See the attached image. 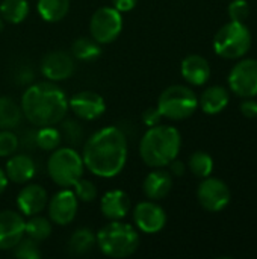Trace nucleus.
Returning <instances> with one entry per match:
<instances>
[{"mask_svg":"<svg viewBox=\"0 0 257 259\" xmlns=\"http://www.w3.org/2000/svg\"><path fill=\"white\" fill-rule=\"evenodd\" d=\"M127 155L129 144L124 131L118 126H106L86 140L82 159L92 175L109 179L123 171Z\"/></svg>","mask_w":257,"mask_h":259,"instance_id":"nucleus-1","label":"nucleus"},{"mask_svg":"<svg viewBox=\"0 0 257 259\" xmlns=\"http://www.w3.org/2000/svg\"><path fill=\"white\" fill-rule=\"evenodd\" d=\"M23 117L33 126H55L68 112L65 93L53 82H38L30 85L21 96Z\"/></svg>","mask_w":257,"mask_h":259,"instance_id":"nucleus-2","label":"nucleus"},{"mask_svg":"<svg viewBox=\"0 0 257 259\" xmlns=\"http://www.w3.org/2000/svg\"><path fill=\"white\" fill-rule=\"evenodd\" d=\"M182 146L180 132L173 126L156 124L147 129L139 141V156L145 165L161 168L177 158Z\"/></svg>","mask_w":257,"mask_h":259,"instance_id":"nucleus-3","label":"nucleus"},{"mask_svg":"<svg viewBox=\"0 0 257 259\" xmlns=\"http://www.w3.org/2000/svg\"><path fill=\"white\" fill-rule=\"evenodd\" d=\"M95 237L101 253L109 258H129L139 247V234L135 226L121 220H109Z\"/></svg>","mask_w":257,"mask_h":259,"instance_id":"nucleus-4","label":"nucleus"},{"mask_svg":"<svg viewBox=\"0 0 257 259\" xmlns=\"http://www.w3.org/2000/svg\"><path fill=\"white\" fill-rule=\"evenodd\" d=\"M85 164L82 155L73 147H58L50 153L47 161V171L50 179L62 187H73L83 176Z\"/></svg>","mask_w":257,"mask_h":259,"instance_id":"nucleus-5","label":"nucleus"},{"mask_svg":"<svg viewBox=\"0 0 257 259\" xmlns=\"http://www.w3.org/2000/svg\"><path fill=\"white\" fill-rule=\"evenodd\" d=\"M198 108L197 94L185 85H171L165 88L158 99V109L162 117L170 120H186Z\"/></svg>","mask_w":257,"mask_h":259,"instance_id":"nucleus-6","label":"nucleus"},{"mask_svg":"<svg viewBox=\"0 0 257 259\" xmlns=\"http://www.w3.org/2000/svg\"><path fill=\"white\" fill-rule=\"evenodd\" d=\"M251 47V33L244 23L230 21L224 24L214 38L215 53L226 59L242 58Z\"/></svg>","mask_w":257,"mask_h":259,"instance_id":"nucleus-7","label":"nucleus"},{"mask_svg":"<svg viewBox=\"0 0 257 259\" xmlns=\"http://www.w3.org/2000/svg\"><path fill=\"white\" fill-rule=\"evenodd\" d=\"M123 30V17L121 12L114 6L98 8L89 20L91 36L98 44L114 42Z\"/></svg>","mask_w":257,"mask_h":259,"instance_id":"nucleus-8","label":"nucleus"},{"mask_svg":"<svg viewBox=\"0 0 257 259\" xmlns=\"http://www.w3.org/2000/svg\"><path fill=\"white\" fill-rule=\"evenodd\" d=\"M198 203L209 212L223 211L230 202V190L226 182L217 178H204L197 190Z\"/></svg>","mask_w":257,"mask_h":259,"instance_id":"nucleus-9","label":"nucleus"},{"mask_svg":"<svg viewBox=\"0 0 257 259\" xmlns=\"http://www.w3.org/2000/svg\"><path fill=\"white\" fill-rule=\"evenodd\" d=\"M230 90L244 99L257 96V59L238 62L229 74Z\"/></svg>","mask_w":257,"mask_h":259,"instance_id":"nucleus-10","label":"nucleus"},{"mask_svg":"<svg viewBox=\"0 0 257 259\" xmlns=\"http://www.w3.org/2000/svg\"><path fill=\"white\" fill-rule=\"evenodd\" d=\"M77 206H79V200L74 191L68 188L58 191L47 203L50 222L58 226L70 225L77 215Z\"/></svg>","mask_w":257,"mask_h":259,"instance_id":"nucleus-11","label":"nucleus"},{"mask_svg":"<svg viewBox=\"0 0 257 259\" xmlns=\"http://www.w3.org/2000/svg\"><path fill=\"white\" fill-rule=\"evenodd\" d=\"M39 68L45 79H48L50 82H59L71 77L76 70V65L71 53H67L64 50H55L44 55Z\"/></svg>","mask_w":257,"mask_h":259,"instance_id":"nucleus-12","label":"nucleus"},{"mask_svg":"<svg viewBox=\"0 0 257 259\" xmlns=\"http://www.w3.org/2000/svg\"><path fill=\"white\" fill-rule=\"evenodd\" d=\"M135 226L144 234H156L161 232L167 225V214L162 206L156 203V200L139 202L133 211Z\"/></svg>","mask_w":257,"mask_h":259,"instance_id":"nucleus-13","label":"nucleus"},{"mask_svg":"<svg viewBox=\"0 0 257 259\" xmlns=\"http://www.w3.org/2000/svg\"><path fill=\"white\" fill-rule=\"evenodd\" d=\"M68 109L74 112L77 118L92 121L100 118L106 111L105 99L94 91H80L68 100Z\"/></svg>","mask_w":257,"mask_h":259,"instance_id":"nucleus-14","label":"nucleus"},{"mask_svg":"<svg viewBox=\"0 0 257 259\" xmlns=\"http://www.w3.org/2000/svg\"><path fill=\"white\" fill-rule=\"evenodd\" d=\"M26 235V222L21 214L0 211V250H12Z\"/></svg>","mask_w":257,"mask_h":259,"instance_id":"nucleus-15","label":"nucleus"},{"mask_svg":"<svg viewBox=\"0 0 257 259\" xmlns=\"http://www.w3.org/2000/svg\"><path fill=\"white\" fill-rule=\"evenodd\" d=\"M47 203H48L47 191L36 184L26 185L24 188H21V191L17 196V208L26 217L39 214L41 211H44Z\"/></svg>","mask_w":257,"mask_h":259,"instance_id":"nucleus-16","label":"nucleus"},{"mask_svg":"<svg viewBox=\"0 0 257 259\" xmlns=\"http://www.w3.org/2000/svg\"><path fill=\"white\" fill-rule=\"evenodd\" d=\"M5 173L8 176V181L14 184H26L29 182L35 173H36V164L32 159L30 155L24 153H14L9 156L6 165H5Z\"/></svg>","mask_w":257,"mask_h":259,"instance_id":"nucleus-17","label":"nucleus"},{"mask_svg":"<svg viewBox=\"0 0 257 259\" xmlns=\"http://www.w3.org/2000/svg\"><path fill=\"white\" fill-rule=\"evenodd\" d=\"M132 208L130 197L123 190H111L105 193L100 200L101 214L108 220H121L124 219Z\"/></svg>","mask_w":257,"mask_h":259,"instance_id":"nucleus-18","label":"nucleus"},{"mask_svg":"<svg viewBox=\"0 0 257 259\" xmlns=\"http://www.w3.org/2000/svg\"><path fill=\"white\" fill-rule=\"evenodd\" d=\"M183 79L195 87L204 85L211 77V65L206 58L200 55H188L180 65Z\"/></svg>","mask_w":257,"mask_h":259,"instance_id":"nucleus-19","label":"nucleus"},{"mask_svg":"<svg viewBox=\"0 0 257 259\" xmlns=\"http://www.w3.org/2000/svg\"><path fill=\"white\" fill-rule=\"evenodd\" d=\"M173 188V178L170 171L165 170H155L148 173L142 182V191L150 200H161L165 199Z\"/></svg>","mask_w":257,"mask_h":259,"instance_id":"nucleus-20","label":"nucleus"},{"mask_svg":"<svg viewBox=\"0 0 257 259\" xmlns=\"http://www.w3.org/2000/svg\"><path fill=\"white\" fill-rule=\"evenodd\" d=\"M198 105L201 106L203 112L209 115L220 114L229 105V93L224 87H220V85L209 87L208 90L203 91L198 100Z\"/></svg>","mask_w":257,"mask_h":259,"instance_id":"nucleus-21","label":"nucleus"},{"mask_svg":"<svg viewBox=\"0 0 257 259\" xmlns=\"http://www.w3.org/2000/svg\"><path fill=\"white\" fill-rule=\"evenodd\" d=\"M97 244V237L95 234L91 231V229H86V228H80V229H76L70 240H68V253L73 255V256H82V255H86L89 253Z\"/></svg>","mask_w":257,"mask_h":259,"instance_id":"nucleus-22","label":"nucleus"},{"mask_svg":"<svg viewBox=\"0 0 257 259\" xmlns=\"http://www.w3.org/2000/svg\"><path fill=\"white\" fill-rule=\"evenodd\" d=\"M23 120L21 106L8 96H0V131H12Z\"/></svg>","mask_w":257,"mask_h":259,"instance_id":"nucleus-23","label":"nucleus"},{"mask_svg":"<svg viewBox=\"0 0 257 259\" xmlns=\"http://www.w3.org/2000/svg\"><path fill=\"white\" fill-rule=\"evenodd\" d=\"M38 14L47 23H58L70 11V0H38Z\"/></svg>","mask_w":257,"mask_h":259,"instance_id":"nucleus-24","label":"nucleus"},{"mask_svg":"<svg viewBox=\"0 0 257 259\" xmlns=\"http://www.w3.org/2000/svg\"><path fill=\"white\" fill-rule=\"evenodd\" d=\"M70 53L79 61H95L101 55V44H98L92 36H80L71 44Z\"/></svg>","mask_w":257,"mask_h":259,"instance_id":"nucleus-25","label":"nucleus"},{"mask_svg":"<svg viewBox=\"0 0 257 259\" xmlns=\"http://www.w3.org/2000/svg\"><path fill=\"white\" fill-rule=\"evenodd\" d=\"M0 15L6 23L20 24L29 15V3L27 0H2Z\"/></svg>","mask_w":257,"mask_h":259,"instance_id":"nucleus-26","label":"nucleus"},{"mask_svg":"<svg viewBox=\"0 0 257 259\" xmlns=\"http://www.w3.org/2000/svg\"><path fill=\"white\" fill-rule=\"evenodd\" d=\"M52 234V223L48 219L41 215H32L29 222H26V235L36 243L47 240Z\"/></svg>","mask_w":257,"mask_h":259,"instance_id":"nucleus-27","label":"nucleus"},{"mask_svg":"<svg viewBox=\"0 0 257 259\" xmlns=\"http://www.w3.org/2000/svg\"><path fill=\"white\" fill-rule=\"evenodd\" d=\"M62 143L61 131L53 126H41L36 129V146L41 150L53 152Z\"/></svg>","mask_w":257,"mask_h":259,"instance_id":"nucleus-28","label":"nucleus"},{"mask_svg":"<svg viewBox=\"0 0 257 259\" xmlns=\"http://www.w3.org/2000/svg\"><path fill=\"white\" fill-rule=\"evenodd\" d=\"M189 170L197 178H208L214 171V159L206 152H194L189 158Z\"/></svg>","mask_w":257,"mask_h":259,"instance_id":"nucleus-29","label":"nucleus"},{"mask_svg":"<svg viewBox=\"0 0 257 259\" xmlns=\"http://www.w3.org/2000/svg\"><path fill=\"white\" fill-rule=\"evenodd\" d=\"M61 137L62 140L70 144L71 147H77L79 144H82L83 141V137H85V131H83V126L76 121V120H65V121H61Z\"/></svg>","mask_w":257,"mask_h":259,"instance_id":"nucleus-30","label":"nucleus"},{"mask_svg":"<svg viewBox=\"0 0 257 259\" xmlns=\"http://www.w3.org/2000/svg\"><path fill=\"white\" fill-rule=\"evenodd\" d=\"M73 187H74V194H76L77 200H80V202L91 203L98 196V191H97L95 184L92 181H89V179H83V176Z\"/></svg>","mask_w":257,"mask_h":259,"instance_id":"nucleus-31","label":"nucleus"},{"mask_svg":"<svg viewBox=\"0 0 257 259\" xmlns=\"http://www.w3.org/2000/svg\"><path fill=\"white\" fill-rule=\"evenodd\" d=\"M12 255L20 259H39L41 252L38 249V243L32 238H21V241L12 249Z\"/></svg>","mask_w":257,"mask_h":259,"instance_id":"nucleus-32","label":"nucleus"},{"mask_svg":"<svg viewBox=\"0 0 257 259\" xmlns=\"http://www.w3.org/2000/svg\"><path fill=\"white\" fill-rule=\"evenodd\" d=\"M18 150V135L12 131H0V158H9Z\"/></svg>","mask_w":257,"mask_h":259,"instance_id":"nucleus-33","label":"nucleus"},{"mask_svg":"<svg viewBox=\"0 0 257 259\" xmlns=\"http://www.w3.org/2000/svg\"><path fill=\"white\" fill-rule=\"evenodd\" d=\"M229 15L232 21L244 23L250 17V6L247 0H233L229 5Z\"/></svg>","mask_w":257,"mask_h":259,"instance_id":"nucleus-34","label":"nucleus"},{"mask_svg":"<svg viewBox=\"0 0 257 259\" xmlns=\"http://www.w3.org/2000/svg\"><path fill=\"white\" fill-rule=\"evenodd\" d=\"M36 131L35 129H26L23 134L18 137V149L24 152H32L36 149Z\"/></svg>","mask_w":257,"mask_h":259,"instance_id":"nucleus-35","label":"nucleus"},{"mask_svg":"<svg viewBox=\"0 0 257 259\" xmlns=\"http://www.w3.org/2000/svg\"><path fill=\"white\" fill-rule=\"evenodd\" d=\"M141 118H142V123H144L147 127H151V126L161 124L162 114H161V111L158 109V106H156V108H147V109L142 112Z\"/></svg>","mask_w":257,"mask_h":259,"instance_id":"nucleus-36","label":"nucleus"},{"mask_svg":"<svg viewBox=\"0 0 257 259\" xmlns=\"http://www.w3.org/2000/svg\"><path fill=\"white\" fill-rule=\"evenodd\" d=\"M241 112L245 118H257V102L251 97L241 103Z\"/></svg>","mask_w":257,"mask_h":259,"instance_id":"nucleus-37","label":"nucleus"},{"mask_svg":"<svg viewBox=\"0 0 257 259\" xmlns=\"http://www.w3.org/2000/svg\"><path fill=\"white\" fill-rule=\"evenodd\" d=\"M138 0H112V5L117 11H120L121 14L123 12H129L132 11L135 6H136Z\"/></svg>","mask_w":257,"mask_h":259,"instance_id":"nucleus-38","label":"nucleus"},{"mask_svg":"<svg viewBox=\"0 0 257 259\" xmlns=\"http://www.w3.org/2000/svg\"><path fill=\"white\" fill-rule=\"evenodd\" d=\"M168 165H170V173H171L173 176L180 178V176H183V175H185V171H186V165H185V162H183V161H179L177 158H176V159H173Z\"/></svg>","mask_w":257,"mask_h":259,"instance_id":"nucleus-39","label":"nucleus"},{"mask_svg":"<svg viewBox=\"0 0 257 259\" xmlns=\"http://www.w3.org/2000/svg\"><path fill=\"white\" fill-rule=\"evenodd\" d=\"M8 176H6V173H5V170H2L0 168V194L6 190V187H8Z\"/></svg>","mask_w":257,"mask_h":259,"instance_id":"nucleus-40","label":"nucleus"},{"mask_svg":"<svg viewBox=\"0 0 257 259\" xmlns=\"http://www.w3.org/2000/svg\"><path fill=\"white\" fill-rule=\"evenodd\" d=\"M3 29H5V20H3L2 15H0V32H2Z\"/></svg>","mask_w":257,"mask_h":259,"instance_id":"nucleus-41","label":"nucleus"}]
</instances>
